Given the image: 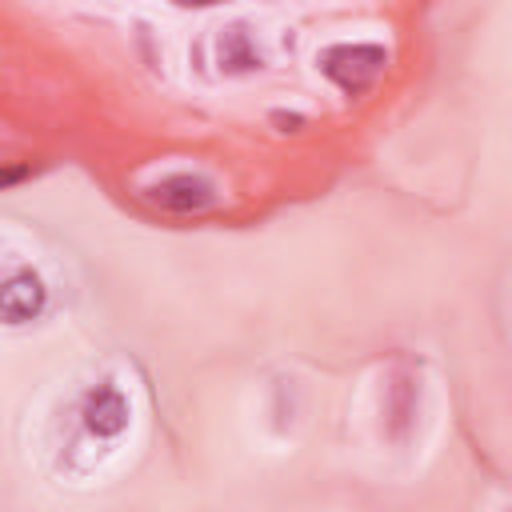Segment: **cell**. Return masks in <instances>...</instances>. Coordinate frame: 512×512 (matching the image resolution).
<instances>
[{"label":"cell","mask_w":512,"mask_h":512,"mask_svg":"<svg viewBox=\"0 0 512 512\" xmlns=\"http://www.w3.org/2000/svg\"><path fill=\"white\" fill-rule=\"evenodd\" d=\"M72 420H76V436L88 444V448H112L120 444V436L132 428V400L124 392L120 380L104 376L96 384H88L76 404H72Z\"/></svg>","instance_id":"6da1fadb"},{"label":"cell","mask_w":512,"mask_h":512,"mask_svg":"<svg viewBox=\"0 0 512 512\" xmlns=\"http://www.w3.org/2000/svg\"><path fill=\"white\" fill-rule=\"evenodd\" d=\"M420 424V376L412 368H392L380 388V436L404 448Z\"/></svg>","instance_id":"7a4b0ae2"},{"label":"cell","mask_w":512,"mask_h":512,"mask_svg":"<svg viewBox=\"0 0 512 512\" xmlns=\"http://www.w3.org/2000/svg\"><path fill=\"white\" fill-rule=\"evenodd\" d=\"M0 308H4V324L20 328L28 320H36L48 308V284L32 264H8L4 284H0Z\"/></svg>","instance_id":"3957f363"},{"label":"cell","mask_w":512,"mask_h":512,"mask_svg":"<svg viewBox=\"0 0 512 512\" xmlns=\"http://www.w3.org/2000/svg\"><path fill=\"white\" fill-rule=\"evenodd\" d=\"M320 68L344 92H360L384 68V48L380 44H332V48L320 52Z\"/></svg>","instance_id":"277c9868"},{"label":"cell","mask_w":512,"mask_h":512,"mask_svg":"<svg viewBox=\"0 0 512 512\" xmlns=\"http://www.w3.org/2000/svg\"><path fill=\"white\" fill-rule=\"evenodd\" d=\"M144 196L152 204H160L164 212L192 216V212H208L216 204V184L208 176H200V172H172V176L148 184Z\"/></svg>","instance_id":"5b68a950"},{"label":"cell","mask_w":512,"mask_h":512,"mask_svg":"<svg viewBox=\"0 0 512 512\" xmlns=\"http://www.w3.org/2000/svg\"><path fill=\"white\" fill-rule=\"evenodd\" d=\"M216 64H220V72H228V76H244V72L264 68V56H260V48H256V36H252L244 24H228V28H220V40H216Z\"/></svg>","instance_id":"8992f818"},{"label":"cell","mask_w":512,"mask_h":512,"mask_svg":"<svg viewBox=\"0 0 512 512\" xmlns=\"http://www.w3.org/2000/svg\"><path fill=\"white\" fill-rule=\"evenodd\" d=\"M508 512H512V508H508Z\"/></svg>","instance_id":"52a82bcc"}]
</instances>
